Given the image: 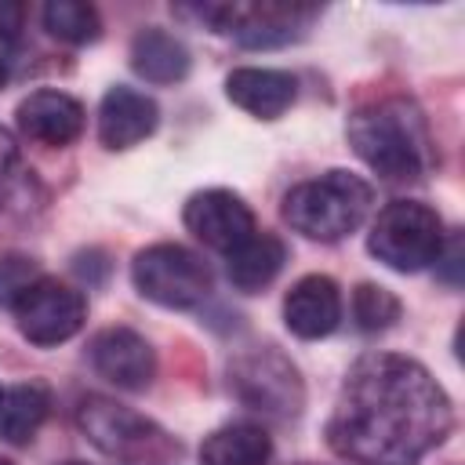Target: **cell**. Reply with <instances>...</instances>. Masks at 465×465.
Masks as SVG:
<instances>
[{
  "instance_id": "ba28073f",
  "label": "cell",
  "mask_w": 465,
  "mask_h": 465,
  "mask_svg": "<svg viewBox=\"0 0 465 465\" xmlns=\"http://www.w3.org/2000/svg\"><path fill=\"white\" fill-rule=\"evenodd\" d=\"M232 389L243 403L269 414H298L302 381L298 371L276 349H254L232 363Z\"/></svg>"
},
{
  "instance_id": "44dd1931",
  "label": "cell",
  "mask_w": 465,
  "mask_h": 465,
  "mask_svg": "<svg viewBox=\"0 0 465 465\" xmlns=\"http://www.w3.org/2000/svg\"><path fill=\"white\" fill-rule=\"evenodd\" d=\"M352 316L360 331H385L400 320V298L378 283H360L352 291Z\"/></svg>"
},
{
  "instance_id": "30bf717a",
  "label": "cell",
  "mask_w": 465,
  "mask_h": 465,
  "mask_svg": "<svg viewBox=\"0 0 465 465\" xmlns=\"http://www.w3.org/2000/svg\"><path fill=\"white\" fill-rule=\"evenodd\" d=\"M182 218H185V229L200 243H207L211 251H222V254H229L232 247H240L254 232L251 207L236 193H229V189L193 193L185 211H182Z\"/></svg>"
},
{
  "instance_id": "484cf974",
  "label": "cell",
  "mask_w": 465,
  "mask_h": 465,
  "mask_svg": "<svg viewBox=\"0 0 465 465\" xmlns=\"http://www.w3.org/2000/svg\"><path fill=\"white\" fill-rule=\"evenodd\" d=\"M62 465H87V461H62Z\"/></svg>"
},
{
  "instance_id": "3957f363",
  "label": "cell",
  "mask_w": 465,
  "mask_h": 465,
  "mask_svg": "<svg viewBox=\"0 0 465 465\" xmlns=\"http://www.w3.org/2000/svg\"><path fill=\"white\" fill-rule=\"evenodd\" d=\"M371 211V185L352 171H327L283 196V222L320 243H334L360 229Z\"/></svg>"
},
{
  "instance_id": "7c38bea8",
  "label": "cell",
  "mask_w": 465,
  "mask_h": 465,
  "mask_svg": "<svg viewBox=\"0 0 465 465\" xmlns=\"http://www.w3.org/2000/svg\"><path fill=\"white\" fill-rule=\"evenodd\" d=\"M283 323H287L291 334H298L305 341L327 338L341 323V291H338V283L323 272L302 276L283 298Z\"/></svg>"
},
{
  "instance_id": "ffe728a7",
  "label": "cell",
  "mask_w": 465,
  "mask_h": 465,
  "mask_svg": "<svg viewBox=\"0 0 465 465\" xmlns=\"http://www.w3.org/2000/svg\"><path fill=\"white\" fill-rule=\"evenodd\" d=\"M44 29L65 44H94L102 36V18L84 0H51L44 4Z\"/></svg>"
},
{
  "instance_id": "d4e9b609",
  "label": "cell",
  "mask_w": 465,
  "mask_h": 465,
  "mask_svg": "<svg viewBox=\"0 0 465 465\" xmlns=\"http://www.w3.org/2000/svg\"><path fill=\"white\" fill-rule=\"evenodd\" d=\"M7 84V65H4V58H0V87Z\"/></svg>"
},
{
  "instance_id": "52a82bcc",
  "label": "cell",
  "mask_w": 465,
  "mask_h": 465,
  "mask_svg": "<svg viewBox=\"0 0 465 465\" xmlns=\"http://www.w3.org/2000/svg\"><path fill=\"white\" fill-rule=\"evenodd\" d=\"M15 320L22 338H29L33 345H62L69 341L84 320H87V298L54 280V276H40L18 302H15Z\"/></svg>"
},
{
  "instance_id": "e0dca14e",
  "label": "cell",
  "mask_w": 465,
  "mask_h": 465,
  "mask_svg": "<svg viewBox=\"0 0 465 465\" xmlns=\"http://www.w3.org/2000/svg\"><path fill=\"white\" fill-rule=\"evenodd\" d=\"M131 69L145 84H178L189 73V51L174 33L149 25L131 40Z\"/></svg>"
},
{
  "instance_id": "5bb4252c",
  "label": "cell",
  "mask_w": 465,
  "mask_h": 465,
  "mask_svg": "<svg viewBox=\"0 0 465 465\" xmlns=\"http://www.w3.org/2000/svg\"><path fill=\"white\" fill-rule=\"evenodd\" d=\"M225 94L232 105L258 120H276L283 116L294 98H298V80L283 69H265V65H243L225 76Z\"/></svg>"
},
{
  "instance_id": "8992f818",
  "label": "cell",
  "mask_w": 465,
  "mask_h": 465,
  "mask_svg": "<svg viewBox=\"0 0 465 465\" xmlns=\"http://www.w3.org/2000/svg\"><path fill=\"white\" fill-rule=\"evenodd\" d=\"M80 425L87 436L124 465H163L171 454L167 436L145 421L134 411H124L109 400H84L80 407Z\"/></svg>"
},
{
  "instance_id": "4316f807",
  "label": "cell",
  "mask_w": 465,
  "mask_h": 465,
  "mask_svg": "<svg viewBox=\"0 0 465 465\" xmlns=\"http://www.w3.org/2000/svg\"><path fill=\"white\" fill-rule=\"evenodd\" d=\"M0 465H11V461H7V458H0Z\"/></svg>"
},
{
  "instance_id": "2e32d148",
  "label": "cell",
  "mask_w": 465,
  "mask_h": 465,
  "mask_svg": "<svg viewBox=\"0 0 465 465\" xmlns=\"http://www.w3.org/2000/svg\"><path fill=\"white\" fill-rule=\"evenodd\" d=\"M287 262V247L280 236L272 232H251L240 247H232L225 254V272H229V283L243 294H254L262 287H269L276 280V272L283 269Z\"/></svg>"
},
{
  "instance_id": "7402d4cb",
  "label": "cell",
  "mask_w": 465,
  "mask_h": 465,
  "mask_svg": "<svg viewBox=\"0 0 465 465\" xmlns=\"http://www.w3.org/2000/svg\"><path fill=\"white\" fill-rule=\"evenodd\" d=\"M40 280V269L25 254H4L0 258V305L15 309V302Z\"/></svg>"
},
{
  "instance_id": "cb8c5ba5",
  "label": "cell",
  "mask_w": 465,
  "mask_h": 465,
  "mask_svg": "<svg viewBox=\"0 0 465 465\" xmlns=\"http://www.w3.org/2000/svg\"><path fill=\"white\" fill-rule=\"evenodd\" d=\"M15 163H18V145H15L11 131H4V127H0V185L11 178Z\"/></svg>"
},
{
  "instance_id": "5b68a950",
  "label": "cell",
  "mask_w": 465,
  "mask_h": 465,
  "mask_svg": "<svg viewBox=\"0 0 465 465\" xmlns=\"http://www.w3.org/2000/svg\"><path fill=\"white\" fill-rule=\"evenodd\" d=\"M131 280L142 298L163 309H193L211 294L207 262L182 243H153L134 254Z\"/></svg>"
},
{
  "instance_id": "7a4b0ae2",
  "label": "cell",
  "mask_w": 465,
  "mask_h": 465,
  "mask_svg": "<svg viewBox=\"0 0 465 465\" xmlns=\"http://www.w3.org/2000/svg\"><path fill=\"white\" fill-rule=\"evenodd\" d=\"M352 153L385 182H418L429 167V134L407 98H378L349 116Z\"/></svg>"
},
{
  "instance_id": "8fae6325",
  "label": "cell",
  "mask_w": 465,
  "mask_h": 465,
  "mask_svg": "<svg viewBox=\"0 0 465 465\" xmlns=\"http://www.w3.org/2000/svg\"><path fill=\"white\" fill-rule=\"evenodd\" d=\"M18 131L47 149L73 145L84 134V105L65 91H33L15 109Z\"/></svg>"
},
{
  "instance_id": "603a6c76",
  "label": "cell",
  "mask_w": 465,
  "mask_h": 465,
  "mask_svg": "<svg viewBox=\"0 0 465 465\" xmlns=\"http://www.w3.org/2000/svg\"><path fill=\"white\" fill-rule=\"evenodd\" d=\"M25 25V7L18 0H0V40L15 44Z\"/></svg>"
},
{
  "instance_id": "d6986e66",
  "label": "cell",
  "mask_w": 465,
  "mask_h": 465,
  "mask_svg": "<svg viewBox=\"0 0 465 465\" xmlns=\"http://www.w3.org/2000/svg\"><path fill=\"white\" fill-rule=\"evenodd\" d=\"M51 411V392L40 381L11 385L0 392V440L4 443H29Z\"/></svg>"
},
{
  "instance_id": "4fadbf2b",
  "label": "cell",
  "mask_w": 465,
  "mask_h": 465,
  "mask_svg": "<svg viewBox=\"0 0 465 465\" xmlns=\"http://www.w3.org/2000/svg\"><path fill=\"white\" fill-rule=\"evenodd\" d=\"M160 124V109L145 91L134 87H109L98 105V138L105 149H131L149 138Z\"/></svg>"
},
{
  "instance_id": "83f0119b",
  "label": "cell",
  "mask_w": 465,
  "mask_h": 465,
  "mask_svg": "<svg viewBox=\"0 0 465 465\" xmlns=\"http://www.w3.org/2000/svg\"><path fill=\"white\" fill-rule=\"evenodd\" d=\"M0 392H4V389H0Z\"/></svg>"
},
{
  "instance_id": "9c48e42d",
  "label": "cell",
  "mask_w": 465,
  "mask_h": 465,
  "mask_svg": "<svg viewBox=\"0 0 465 465\" xmlns=\"http://www.w3.org/2000/svg\"><path fill=\"white\" fill-rule=\"evenodd\" d=\"M87 360L94 367L98 378H105L109 385L124 389V392H138L153 381L156 374V352L153 345L131 331V327H105L91 338L87 345Z\"/></svg>"
},
{
  "instance_id": "ac0fdd59",
  "label": "cell",
  "mask_w": 465,
  "mask_h": 465,
  "mask_svg": "<svg viewBox=\"0 0 465 465\" xmlns=\"http://www.w3.org/2000/svg\"><path fill=\"white\" fill-rule=\"evenodd\" d=\"M200 465H272V443L265 429L251 421H232L203 440Z\"/></svg>"
},
{
  "instance_id": "277c9868",
  "label": "cell",
  "mask_w": 465,
  "mask_h": 465,
  "mask_svg": "<svg viewBox=\"0 0 465 465\" xmlns=\"http://www.w3.org/2000/svg\"><path fill=\"white\" fill-rule=\"evenodd\" d=\"M367 251L392 272L429 269L443 251V218L421 200H392L378 211Z\"/></svg>"
},
{
  "instance_id": "6da1fadb",
  "label": "cell",
  "mask_w": 465,
  "mask_h": 465,
  "mask_svg": "<svg viewBox=\"0 0 465 465\" xmlns=\"http://www.w3.org/2000/svg\"><path fill=\"white\" fill-rule=\"evenodd\" d=\"M454 407L443 385L411 356H360L327 418V443L352 465H418L447 440Z\"/></svg>"
},
{
  "instance_id": "9a60e30c",
  "label": "cell",
  "mask_w": 465,
  "mask_h": 465,
  "mask_svg": "<svg viewBox=\"0 0 465 465\" xmlns=\"http://www.w3.org/2000/svg\"><path fill=\"white\" fill-rule=\"evenodd\" d=\"M312 15L316 11L305 7V4H280V0L236 4V15H232L229 33L243 47H280V44H291Z\"/></svg>"
}]
</instances>
